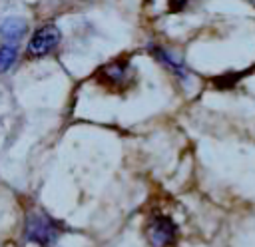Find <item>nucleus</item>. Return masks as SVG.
I'll list each match as a JSON object with an SVG mask.
<instances>
[{
    "instance_id": "nucleus-4",
    "label": "nucleus",
    "mask_w": 255,
    "mask_h": 247,
    "mask_svg": "<svg viewBox=\"0 0 255 247\" xmlns=\"http://www.w3.org/2000/svg\"><path fill=\"white\" fill-rule=\"evenodd\" d=\"M133 78V70L128 60H116L100 70V80L110 88H126Z\"/></svg>"
},
{
    "instance_id": "nucleus-6",
    "label": "nucleus",
    "mask_w": 255,
    "mask_h": 247,
    "mask_svg": "<svg viewBox=\"0 0 255 247\" xmlns=\"http://www.w3.org/2000/svg\"><path fill=\"white\" fill-rule=\"evenodd\" d=\"M151 52H153V56L161 62V64H165V66H169L173 72H175V76L179 78V80H185V70H183V62L179 60V58H175L173 54H169L167 50H163V48H157V46H151Z\"/></svg>"
},
{
    "instance_id": "nucleus-1",
    "label": "nucleus",
    "mask_w": 255,
    "mask_h": 247,
    "mask_svg": "<svg viewBox=\"0 0 255 247\" xmlns=\"http://www.w3.org/2000/svg\"><path fill=\"white\" fill-rule=\"evenodd\" d=\"M60 237V225L42 211L28 213L24 221V239L40 247H52Z\"/></svg>"
},
{
    "instance_id": "nucleus-2",
    "label": "nucleus",
    "mask_w": 255,
    "mask_h": 247,
    "mask_svg": "<svg viewBox=\"0 0 255 247\" xmlns=\"http://www.w3.org/2000/svg\"><path fill=\"white\" fill-rule=\"evenodd\" d=\"M60 38H62V34H60V28L56 24H46V26L38 28L26 46V58L38 60V58L52 54L58 48Z\"/></svg>"
},
{
    "instance_id": "nucleus-3",
    "label": "nucleus",
    "mask_w": 255,
    "mask_h": 247,
    "mask_svg": "<svg viewBox=\"0 0 255 247\" xmlns=\"http://www.w3.org/2000/svg\"><path fill=\"white\" fill-rule=\"evenodd\" d=\"M145 237L151 247H169L177 237V225L167 215H153L145 225Z\"/></svg>"
},
{
    "instance_id": "nucleus-8",
    "label": "nucleus",
    "mask_w": 255,
    "mask_h": 247,
    "mask_svg": "<svg viewBox=\"0 0 255 247\" xmlns=\"http://www.w3.org/2000/svg\"><path fill=\"white\" fill-rule=\"evenodd\" d=\"M189 0H169V10L171 12H181L187 6Z\"/></svg>"
},
{
    "instance_id": "nucleus-7",
    "label": "nucleus",
    "mask_w": 255,
    "mask_h": 247,
    "mask_svg": "<svg viewBox=\"0 0 255 247\" xmlns=\"http://www.w3.org/2000/svg\"><path fill=\"white\" fill-rule=\"evenodd\" d=\"M18 60V48L16 46H10V44H4L0 46V74L8 72Z\"/></svg>"
},
{
    "instance_id": "nucleus-5",
    "label": "nucleus",
    "mask_w": 255,
    "mask_h": 247,
    "mask_svg": "<svg viewBox=\"0 0 255 247\" xmlns=\"http://www.w3.org/2000/svg\"><path fill=\"white\" fill-rule=\"evenodd\" d=\"M26 34V22L22 18H16V16H10V18H4L0 20V38L14 46L18 44Z\"/></svg>"
}]
</instances>
